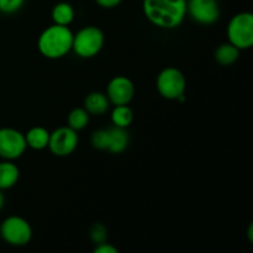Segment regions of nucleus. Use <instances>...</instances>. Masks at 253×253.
<instances>
[{
    "label": "nucleus",
    "instance_id": "obj_1",
    "mask_svg": "<svg viewBox=\"0 0 253 253\" xmlns=\"http://www.w3.org/2000/svg\"><path fill=\"white\" fill-rule=\"evenodd\" d=\"M143 12L156 26L174 29L187 15V0H143Z\"/></svg>",
    "mask_w": 253,
    "mask_h": 253
},
{
    "label": "nucleus",
    "instance_id": "obj_14",
    "mask_svg": "<svg viewBox=\"0 0 253 253\" xmlns=\"http://www.w3.org/2000/svg\"><path fill=\"white\" fill-rule=\"evenodd\" d=\"M109 131V145L108 151L111 153H121L125 151V148L128 145V135L123 127H115L110 128Z\"/></svg>",
    "mask_w": 253,
    "mask_h": 253
},
{
    "label": "nucleus",
    "instance_id": "obj_13",
    "mask_svg": "<svg viewBox=\"0 0 253 253\" xmlns=\"http://www.w3.org/2000/svg\"><path fill=\"white\" fill-rule=\"evenodd\" d=\"M25 140H26L27 147L32 148V150L41 151L48 146L49 132L44 127L35 126V127L30 128L27 131V133L25 135Z\"/></svg>",
    "mask_w": 253,
    "mask_h": 253
},
{
    "label": "nucleus",
    "instance_id": "obj_15",
    "mask_svg": "<svg viewBox=\"0 0 253 253\" xmlns=\"http://www.w3.org/2000/svg\"><path fill=\"white\" fill-rule=\"evenodd\" d=\"M51 16L54 24L62 25V26H68L74 20V10L72 5L68 4V2H58L52 9Z\"/></svg>",
    "mask_w": 253,
    "mask_h": 253
},
{
    "label": "nucleus",
    "instance_id": "obj_11",
    "mask_svg": "<svg viewBox=\"0 0 253 253\" xmlns=\"http://www.w3.org/2000/svg\"><path fill=\"white\" fill-rule=\"evenodd\" d=\"M109 106H110V101L108 96L99 91L88 94L84 100V109L88 111L89 115H103L109 110Z\"/></svg>",
    "mask_w": 253,
    "mask_h": 253
},
{
    "label": "nucleus",
    "instance_id": "obj_24",
    "mask_svg": "<svg viewBox=\"0 0 253 253\" xmlns=\"http://www.w3.org/2000/svg\"><path fill=\"white\" fill-rule=\"evenodd\" d=\"M247 235H249L250 242H253V225L251 224L249 227V231H247Z\"/></svg>",
    "mask_w": 253,
    "mask_h": 253
},
{
    "label": "nucleus",
    "instance_id": "obj_4",
    "mask_svg": "<svg viewBox=\"0 0 253 253\" xmlns=\"http://www.w3.org/2000/svg\"><path fill=\"white\" fill-rule=\"evenodd\" d=\"M104 46V35L95 26H86L73 35L72 49L82 58H91L101 51Z\"/></svg>",
    "mask_w": 253,
    "mask_h": 253
},
{
    "label": "nucleus",
    "instance_id": "obj_16",
    "mask_svg": "<svg viewBox=\"0 0 253 253\" xmlns=\"http://www.w3.org/2000/svg\"><path fill=\"white\" fill-rule=\"evenodd\" d=\"M239 56L240 49L235 47L234 44L230 43V42L229 43L220 44L216 51H215V59L221 66H231L239 59Z\"/></svg>",
    "mask_w": 253,
    "mask_h": 253
},
{
    "label": "nucleus",
    "instance_id": "obj_3",
    "mask_svg": "<svg viewBox=\"0 0 253 253\" xmlns=\"http://www.w3.org/2000/svg\"><path fill=\"white\" fill-rule=\"evenodd\" d=\"M227 37L230 43L239 49L251 48L253 46V15L251 12H240L230 20Z\"/></svg>",
    "mask_w": 253,
    "mask_h": 253
},
{
    "label": "nucleus",
    "instance_id": "obj_7",
    "mask_svg": "<svg viewBox=\"0 0 253 253\" xmlns=\"http://www.w3.org/2000/svg\"><path fill=\"white\" fill-rule=\"evenodd\" d=\"M25 135L10 127L0 128V157L6 161H14L21 157L26 151Z\"/></svg>",
    "mask_w": 253,
    "mask_h": 253
},
{
    "label": "nucleus",
    "instance_id": "obj_22",
    "mask_svg": "<svg viewBox=\"0 0 253 253\" xmlns=\"http://www.w3.org/2000/svg\"><path fill=\"white\" fill-rule=\"evenodd\" d=\"M118 249L115 246L110 244H106L105 242H101V244L96 245V247L94 249V253H118Z\"/></svg>",
    "mask_w": 253,
    "mask_h": 253
},
{
    "label": "nucleus",
    "instance_id": "obj_17",
    "mask_svg": "<svg viewBox=\"0 0 253 253\" xmlns=\"http://www.w3.org/2000/svg\"><path fill=\"white\" fill-rule=\"evenodd\" d=\"M133 120V113L127 105H115L111 113V121L118 127L126 128L131 125Z\"/></svg>",
    "mask_w": 253,
    "mask_h": 253
},
{
    "label": "nucleus",
    "instance_id": "obj_9",
    "mask_svg": "<svg viewBox=\"0 0 253 253\" xmlns=\"http://www.w3.org/2000/svg\"><path fill=\"white\" fill-rule=\"evenodd\" d=\"M135 95V85L124 76L115 77L108 84L106 96L114 105H127Z\"/></svg>",
    "mask_w": 253,
    "mask_h": 253
},
{
    "label": "nucleus",
    "instance_id": "obj_5",
    "mask_svg": "<svg viewBox=\"0 0 253 253\" xmlns=\"http://www.w3.org/2000/svg\"><path fill=\"white\" fill-rule=\"evenodd\" d=\"M187 88V81L185 77L179 69L166 68L158 74L157 77V89L158 93L166 99L169 100H177L180 95L185 93Z\"/></svg>",
    "mask_w": 253,
    "mask_h": 253
},
{
    "label": "nucleus",
    "instance_id": "obj_21",
    "mask_svg": "<svg viewBox=\"0 0 253 253\" xmlns=\"http://www.w3.org/2000/svg\"><path fill=\"white\" fill-rule=\"evenodd\" d=\"M90 239L94 244H101L106 241V229L101 224H94L90 230Z\"/></svg>",
    "mask_w": 253,
    "mask_h": 253
},
{
    "label": "nucleus",
    "instance_id": "obj_6",
    "mask_svg": "<svg viewBox=\"0 0 253 253\" xmlns=\"http://www.w3.org/2000/svg\"><path fill=\"white\" fill-rule=\"evenodd\" d=\"M0 235L11 246H25L31 241L32 229L22 217L9 216L0 226Z\"/></svg>",
    "mask_w": 253,
    "mask_h": 253
},
{
    "label": "nucleus",
    "instance_id": "obj_18",
    "mask_svg": "<svg viewBox=\"0 0 253 253\" xmlns=\"http://www.w3.org/2000/svg\"><path fill=\"white\" fill-rule=\"evenodd\" d=\"M89 123V114L85 109L77 108L69 113L68 115V126L73 130H83Z\"/></svg>",
    "mask_w": 253,
    "mask_h": 253
},
{
    "label": "nucleus",
    "instance_id": "obj_20",
    "mask_svg": "<svg viewBox=\"0 0 253 253\" xmlns=\"http://www.w3.org/2000/svg\"><path fill=\"white\" fill-rule=\"evenodd\" d=\"M25 0H0V11L4 14H14L19 11Z\"/></svg>",
    "mask_w": 253,
    "mask_h": 253
},
{
    "label": "nucleus",
    "instance_id": "obj_25",
    "mask_svg": "<svg viewBox=\"0 0 253 253\" xmlns=\"http://www.w3.org/2000/svg\"><path fill=\"white\" fill-rule=\"evenodd\" d=\"M2 207H4V195H2L1 190H0V210L2 209Z\"/></svg>",
    "mask_w": 253,
    "mask_h": 253
},
{
    "label": "nucleus",
    "instance_id": "obj_2",
    "mask_svg": "<svg viewBox=\"0 0 253 253\" xmlns=\"http://www.w3.org/2000/svg\"><path fill=\"white\" fill-rule=\"evenodd\" d=\"M73 34L68 26L53 24L47 27L39 37L37 47L42 56L49 59H58L72 49Z\"/></svg>",
    "mask_w": 253,
    "mask_h": 253
},
{
    "label": "nucleus",
    "instance_id": "obj_23",
    "mask_svg": "<svg viewBox=\"0 0 253 253\" xmlns=\"http://www.w3.org/2000/svg\"><path fill=\"white\" fill-rule=\"evenodd\" d=\"M96 4L100 5L101 7H106V9H111V7H115L120 4L123 0H95Z\"/></svg>",
    "mask_w": 253,
    "mask_h": 253
},
{
    "label": "nucleus",
    "instance_id": "obj_12",
    "mask_svg": "<svg viewBox=\"0 0 253 253\" xmlns=\"http://www.w3.org/2000/svg\"><path fill=\"white\" fill-rule=\"evenodd\" d=\"M20 177V170L16 165L11 161L0 162V190L10 189L17 183Z\"/></svg>",
    "mask_w": 253,
    "mask_h": 253
},
{
    "label": "nucleus",
    "instance_id": "obj_19",
    "mask_svg": "<svg viewBox=\"0 0 253 253\" xmlns=\"http://www.w3.org/2000/svg\"><path fill=\"white\" fill-rule=\"evenodd\" d=\"M91 145L98 150H108L109 131L98 130L91 135Z\"/></svg>",
    "mask_w": 253,
    "mask_h": 253
},
{
    "label": "nucleus",
    "instance_id": "obj_8",
    "mask_svg": "<svg viewBox=\"0 0 253 253\" xmlns=\"http://www.w3.org/2000/svg\"><path fill=\"white\" fill-rule=\"evenodd\" d=\"M79 142L77 131L71 128L69 126L59 127L54 130L53 132L49 133L48 146L52 153L58 157H66L71 153L74 152Z\"/></svg>",
    "mask_w": 253,
    "mask_h": 253
},
{
    "label": "nucleus",
    "instance_id": "obj_10",
    "mask_svg": "<svg viewBox=\"0 0 253 253\" xmlns=\"http://www.w3.org/2000/svg\"><path fill=\"white\" fill-rule=\"evenodd\" d=\"M187 12L203 25L214 24L220 15L216 0H189L187 2Z\"/></svg>",
    "mask_w": 253,
    "mask_h": 253
}]
</instances>
